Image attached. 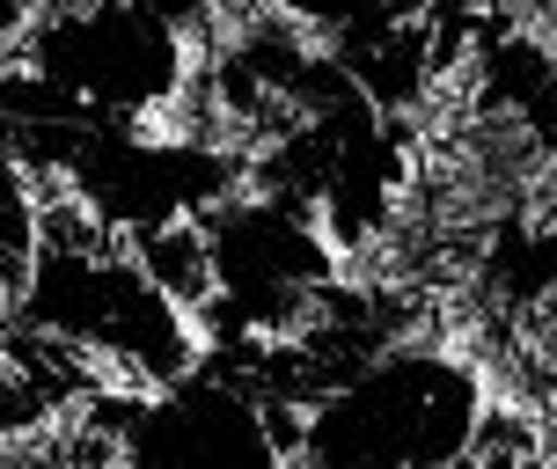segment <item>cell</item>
I'll list each match as a JSON object with an SVG mask.
<instances>
[{"instance_id": "cell-1", "label": "cell", "mask_w": 557, "mask_h": 469, "mask_svg": "<svg viewBox=\"0 0 557 469\" xmlns=\"http://www.w3.org/2000/svg\"><path fill=\"white\" fill-rule=\"evenodd\" d=\"M125 235H133L139 272L154 279V286H162L184 316H198V323H206V308L221 301V257H213L206 221H198V213H169V221L125 227Z\"/></svg>"}]
</instances>
